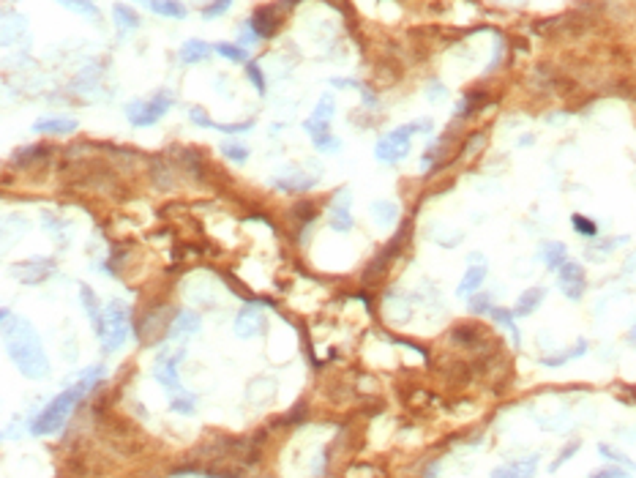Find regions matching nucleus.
<instances>
[{"label": "nucleus", "mask_w": 636, "mask_h": 478, "mask_svg": "<svg viewBox=\"0 0 636 478\" xmlns=\"http://www.w3.org/2000/svg\"><path fill=\"white\" fill-rule=\"evenodd\" d=\"M350 191H339L331 202V211H328V224L331 230L336 232H350L352 230V214H350Z\"/></svg>", "instance_id": "obj_10"}, {"label": "nucleus", "mask_w": 636, "mask_h": 478, "mask_svg": "<svg viewBox=\"0 0 636 478\" xmlns=\"http://www.w3.org/2000/svg\"><path fill=\"white\" fill-rule=\"evenodd\" d=\"M333 96H322L317 104V110H315V115L303 124V128L312 134V140L317 137V134H325L328 131V124H331V118H333Z\"/></svg>", "instance_id": "obj_12"}, {"label": "nucleus", "mask_w": 636, "mask_h": 478, "mask_svg": "<svg viewBox=\"0 0 636 478\" xmlns=\"http://www.w3.org/2000/svg\"><path fill=\"white\" fill-rule=\"evenodd\" d=\"M536 470H538V456H527V459H516V462L494 468L492 478H533Z\"/></svg>", "instance_id": "obj_13"}, {"label": "nucleus", "mask_w": 636, "mask_h": 478, "mask_svg": "<svg viewBox=\"0 0 636 478\" xmlns=\"http://www.w3.org/2000/svg\"><path fill=\"white\" fill-rule=\"evenodd\" d=\"M590 478H628V470H620V468H604V470H596Z\"/></svg>", "instance_id": "obj_37"}, {"label": "nucleus", "mask_w": 636, "mask_h": 478, "mask_svg": "<svg viewBox=\"0 0 636 478\" xmlns=\"http://www.w3.org/2000/svg\"><path fill=\"white\" fill-rule=\"evenodd\" d=\"M429 98H432V101H440V98H446V88H443L440 82L429 85Z\"/></svg>", "instance_id": "obj_40"}, {"label": "nucleus", "mask_w": 636, "mask_h": 478, "mask_svg": "<svg viewBox=\"0 0 636 478\" xmlns=\"http://www.w3.org/2000/svg\"><path fill=\"white\" fill-rule=\"evenodd\" d=\"M222 154L229 161H235V164H243V161L249 159V148H246V145H241V142H224Z\"/></svg>", "instance_id": "obj_29"}, {"label": "nucleus", "mask_w": 636, "mask_h": 478, "mask_svg": "<svg viewBox=\"0 0 636 478\" xmlns=\"http://www.w3.org/2000/svg\"><path fill=\"white\" fill-rule=\"evenodd\" d=\"M252 28H255L257 36L271 38V36L276 33V28H279V17H276V11H273V8H268V6L257 8L255 17H252Z\"/></svg>", "instance_id": "obj_15"}, {"label": "nucleus", "mask_w": 636, "mask_h": 478, "mask_svg": "<svg viewBox=\"0 0 636 478\" xmlns=\"http://www.w3.org/2000/svg\"><path fill=\"white\" fill-rule=\"evenodd\" d=\"M262 331H265V315H262V309L257 304L243 306L238 312V318H235V334L241 339H252V336L262 334Z\"/></svg>", "instance_id": "obj_9"}, {"label": "nucleus", "mask_w": 636, "mask_h": 478, "mask_svg": "<svg viewBox=\"0 0 636 478\" xmlns=\"http://www.w3.org/2000/svg\"><path fill=\"white\" fill-rule=\"evenodd\" d=\"M372 216L377 219L380 227H393L399 219V205L393 200H377V202H372Z\"/></svg>", "instance_id": "obj_21"}, {"label": "nucleus", "mask_w": 636, "mask_h": 478, "mask_svg": "<svg viewBox=\"0 0 636 478\" xmlns=\"http://www.w3.org/2000/svg\"><path fill=\"white\" fill-rule=\"evenodd\" d=\"M213 50H216L219 55H224L227 61H235V64H246V61H249V52H246L243 47H235V44H227V41L213 44Z\"/></svg>", "instance_id": "obj_27"}, {"label": "nucleus", "mask_w": 636, "mask_h": 478, "mask_svg": "<svg viewBox=\"0 0 636 478\" xmlns=\"http://www.w3.org/2000/svg\"><path fill=\"white\" fill-rule=\"evenodd\" d=\"M213 52V47L211 44H205V41H199V38H189L183 47H181V61L183 64H202V61H208V55Z\"/></svg>", "instance_id": "obj_20"}, {"label": "nucleus", "mask_w": 636, "mask_h": 478, "mask_svg": "<svg viewBox=\"0 0 636 478\" xmlns=\"http://www.w3.org/2000/svg\"><path fill=\"white\" fill-rule=\"evenodd\" d=\"M98 342H101V350L104 352H115L123 348V342L131 334V309L123 301H109L104 306V318H101V325H98Z\"/></svg>", "instance_id": "obj_3"}, {"label": "nucleus", "mask_w": 636, "mask_h": 478, "mask_svg": "<svg viewBox=\"0 0 636 478\" xmlns=\"http://www.w3.org/2000/svg\"><path fill=\"white\" fill-rule=\"evenodd\" d=\"M483 279H486V262H483V255H470V268H467V274L462 276V282L456 287V295L467 298V295L478 292L480 285H483Z\"/></svg>", "instance_id": "obj_11"}, {"label": "nucleus", "mask_w": 636, "mask_h": 478, "mask_svg": "<svg viewBox=\"0 0 636 478\" xmlns=\"http://www.w3.org/2000/svg\"><path fill=\"white\" fill-rule=\"evenodd\" d=\"M186 352L178 350L175 355H169V352H161L159 361H156V366H153V378L167 388V391H172L175 396L178 394H183L181 391V380H178V361L183 358Z\"/></svg>", "instance_id": "obj_8"}, {"label": "nucleus", "mask_w": 636, "mask_h": 478, "mask_svg": "<svg viewBox=\"0 0 636 478\" xmlns=\"http://www.w3.org/2000/svg\"><path fill=\"white\" fill-rule=\"evenodd\" d=\"M584 352H587V342H584V339H579V342H576V348H573L571 352L541 358V364H546V366H560V364H566V361H571V358H579V355H584Z\"/></svg>", "instance_id": "obj_28"}, {"label": "nucleus", "mask_w": 636, "mask_h": 478, "mask_svg": "<svg viewBox=\"0 0 636 478\" xmlns=\"http://www.w3.org/2000/svg\"><path fill=\"white\" fill-rule=\"evenodd\" d=\"M169 408H172V410H178V413H191L194 399H172V402H169Z\"/></svg>", "instance_id": "obj_39"}, {"label": "nucleus", "mask_w": 636, "mask_h": 478, "mask_svg": "<svg viewBox=\"0 0 636 478\" xmlns=\"http://www.w3.org/2000/svg\"><path fill=\"white\" fill-rule=\"evenodd\" d=\"M189 118H191V124H197V126H202V128H213V121L205 115V110L202 107H191L189 110Z\"/></svg>", "instance_id": "obj_34"}, {"label": "nucleus", "mask_w": 636, "mask_h": 478, "mask_svg": "<svg viewBox=\"0 0 636 478\" xmlns=\"http://www.w3.org/2000/svg\"><path fill=\"white\" fill-rule=\"evenodd\" d=\"M252 126H255L252 121H243V124H213V128L227 131V134H243V131H249Z\"/></svg>", "instance_id": "obj_36"}, {"label": "nucleus", "mask_w": 636, "mask_h": 478, "mask_svg": "<svg viewBox=\"0 0 636 478\" xmlns=\"http://www.w3.org/2000/svg\"><path fill=\"white\" fill-rule=\"evenodd\" d=\"M199 325H202V320H199V315L197 312H191V309H186V312H181L178 318H175V322L169 325V336L175 339V336H189V334H197L199 331Z\"/></svg>", "instance_id": "obj_18"}, {"label": "nucleus", "mask_w": 636, "mask_h": 478, "mask_svg": "<svg viewBox=\"0 0 636 478\" xmlns=\"http://www.w3.org/2000/svg\"><path fill=\"white\" fill-rule=\"evenodd\" d=\"M571 224H573V230H576L579 235H584V238H596V232H598L596 222H593V219H587V216H582V214H573Z\"/></svg>", "instance_id": "obj_30"}, {"label": "nucleus", "mask_w": 636, "mask_h": 478, "mask_svg": "<svg viewBox=\"0 0 636 478\" xmlns=\"http://www.w3.org/2000/svg\"><path fill=\"white\" fill-rule=\"evenodd\" d=\"M101 375H104V369L101 366H91L85 375H82V380L77 382V385H71V388H66L63 394H58L41 413L36 415L31 421V432L36 435V438H44V435H52V432H58L61 426L66 424V418H68V413H71V408L93 388L96 382L101 380Z\"/></svg>", "instance_id": "obj_2"}, {"label": "nucleus", "mask_w": 636, "mask_h": 478, "mask_svg": "<svg viewBox=\"0 0 636 478\" xmlns=\"http://www.w3.org/2000/svg\"><path fill=\"white\" fill-rule=\"evenodd\" d=\"M598 451H601V454H604V456H609V459H612V462H617V465H626V468H631V470H634V468H636V465H634V462H631V459H628V456H623V454H620V451H614V448H609V446H598Z\"/></svg>", "instance_id": "obj_32"}, {"label": "nucleus", "mask_w": 636, "mask_h": 478, "mask_svg": "<svg viewBox=\"0 0 636 478\" xmlns=\"http://www.w3.org/2000/svg\"><path fill=\"white\" fill-rule=\"evenodd\" d=\"M112 17H115V28H118L121 33H131V31H137V28H139V17H137V11H134L131 6L115 3Z\"/></svg>", "instance_id": "obj_22"}, {"label": "nucleus", "mask_w": 636, "mask_h": 478, "mask_svg": "<svg viewBox=\"0 0 636 478\" xmlns=\"http://www.w3.org/2000/svg\"><path fill=\"white\" fill-rule=\"evenodd\" d=\"M55 268H58V265H55L52 257H31V260L17 262V265L11 268V276L20 279L22 285L36 287V285H41V282H47V279L55 274Z\"/></svg>", "instance_id": "obj_6"}, {"label": "nucleus", "mask_w": 636, "mask_h": 478, "mask_svg": "<svg viewBox=\"0 0 636 478\" xmlns=\"http://www.w3.org/2000/svg\"><path fill=\"white\" fill-rule=\"evenodd\" d=\"M566 255H568V252H566V244L549 241V244H543V246H541L543 262H546V268H552V271H560V265L568 260Z\"/></svg>", "instance_id": "obj_24"}, {"label": "nucleus", "mask_w": 636, "mask_h": 478, "mask_svg": "<svg viewBox=\"0 0 636 478\" xmlns=\"http://www.w3.org/2000/svg\"><path fill=\"white\" fill-rule=\"evenodd\" d=\"M560 279H557V285H560V290H563V295H568L571 301H579L582 295H584V287H587V279H584V268L576 262V260H566L563 265H560Z\"/></svg>", "instance_id": "obj_7"}, {"label": "nucleus", "mask_w": 636, "mask_h": 478, "mask_svg": "<svg viewBox=\"0 0 636 478\" xmlns=\"http://www.w3.org/2000/svg\"><path fill=\"white\" fill-rule=\"evenodd\" d=\"M489 315H492V318L497 320V322H500V325L508 331L510 339H513V345L519 348V345H522V336H519V328H516V322H513V318H516V315H513V312H506V309H500V306H497V309H492Z\"/></svg>", "instance_id": "obj_26"}, {"label": "nucleus", "mask_w": 636, "mask_h": 478, "mask_svg": "<svg viewBox=\"0 0 636 478\" xmlns=\"http://www.w3.org/2000/svg\"><path fill=\"white\" fill-rule=\"evenodd\" d=\"M315 184H317V178H306L303 172H289V175H279V178L271 181V186H276L282 191H306L312 189Z\"/></svg>", "instance_id": "obj_19"}, {"label": "nucleus", "mask_w": 636, "mask_h": 478, "mask_svg": "<svg viewBox=\"0 0 636 478\" xmlns=\"http://www.w3.org/2000/svg\"><path fill=\"white\" fill-rule=\"evenodd\" d=\"M80 298H82V306H85L88 318H91V322H93V328L98 331V325H101V318H104V306L98 304L96 292H93V290H91L88 285L80 287Z\"/></svg>", "instance_id": "obj_23"}, {"label": "nucleus", "mask_w": 636, "mask_h": 478, "mask_svg": "<svg viewBox=\"0 0 636 478\" xmlns=\"http://www.w3.org/2000/svg\"><path fill=\"white\" fill-rule=\"evenodd\" d=\"M229 6H232V0H216V3H211V6H208V8L202 11V17H205V20L222 17V14L227 11V8H229Z\"/></svg>", "instance_id": "obj_33"}, {"label": "nucleus", "mask_w": 636, "mask_h": 478, "mask_svg": "<svg viewBox=\"0 0 636 478\" xmlns=\"http://www.w3.org/2000/svg\"><path fill=\"white\" fill-rule=\"evenodd\" d=\"M77 121L74 118H38L36 124H33V131H38V134H71V131H77Z\"/></svg>", "instance_id": "obj_16"}, {"label": "nucleus", "mask_w": 636, "mask_h": 478, "mask_svg": "<svg viewBox=\"0 0 636 478\" xmlns=\"http://www.w3.org/2000/svg\"><path fill=\"white\" fill-rule=\"evenodd\" d=\"M3 345L6 355L17 364V369L28 380H41L50 375V358L41 348V339L28 320L3 309Z\"/></svg>", "instance_id": "obj_1"}, {"label": "nucleus", "mask_w": 636, "mask_h": 478, "mask_svg": "<svg viewBox=\"0 0 636 478\" xmlns=\"http://www.w3.org/2000/svg\"><path fill=\"white\" fill-rule=\"evenodd\" d=\"M543 298H546V287H530V290H524V292L519 295V301H516L513 315H516V318H530V315L541 306Z\"/></svg>", "instance_id": "obj_14"}, {"label": "nucleus", "mask_w": 636, "mask_h": 478, "mask_svg": "<svg viewBox=\"0 0 636 478\" xmlns=\"http://www.w3.org/2000/svg\"><path fill=\"white\" fill-rule=\"evenodd\" d=\"M142 6H148L153 14L169 17V20H186V14H189L183 0H142Z\"/></svg>", "instance_id": "obj_17"}, {"label": "nucleus", "mask_w": 636, "mask_h": 478, "mask_svg": "<svg viewBox=\"0 0 636 478\" xmlns=\"http://www.w3.org/2000/svg\"><path fill=\"white\" fill-rule=\"evenodd\" d=\"M470 312H476V315L492 312V306H489V298H473V301H470Z\"/></svg>", "instance_id": "obj_38"}, {"label": "nucleus", "mask_w": 636, "mask_h": 478, "mask_svg": "<svg viewBox=\"0 0 636 478\" xmlns=\"http://www.w3.org/2000/svg\"><path fill=\"white\" fill-rule=\"evenodd\" d=\"M172 101H175V98H172L169 91H159L151 101H131L126 107V115H128V121H131V126H137V128L153 126L161 115L172 107Z\"/></svg>", "instance_id": "obj_5"}, {"label": "nucleus", "mask_w": 636, "mask_h": 478, "mask_svg": "<svg viewBox=\"0 0 636 478\" xmlns=\"http://www.w3.org/2000/svg\"><path fill=\"white\" fill-rule=\"evenodd\" d=\"M418 128H429V124H426V121H421V124H407V126L393 128V131H388L385 137H380V142H377V148H374L377 161H382V164H396V161L404 159V156L410 154V142H413V134Z\"/></svg>", "instance_id": "obj_4"}, {"label": "nucleus", "mask_w": 636, "mask_h": 478, "mask_svg": "<svg viewBox=\"0 0 636 478\" xmlns=\"http://www.w3.org/2000/svg\"><path fill=\"white\" fill-rule=\"evenodd\" d=\"M579 446H582V443H579V440H573V443H568V446H566V448H563V451H560V456H557V459H554V462H552V468H549V470H552V473H554V470H560V468H563V465H566V462H568V459H571L573 454H576V451H579Z\"/></svg>", "instance_id": "obj_31"}, {"label": "nucleus", "mask_w": 636, "mask_h": 478, "mask_svg": "<svg viewBox=\"0 0 636 478\" xmlns=\"http://www.w3.org/2000/svg\"><path fill=\"white\" fill-rule=\"evenodd\" d=\"M55 3H61L63 8H68V11H74V14H80V17H88V20H98V8H96L93 0H55Z\"/></svg>", "instance_id": "obj_25"}, {"label": "nucleus", "mask_w": 636, "mask_h": 478, "mask_svg": "<svg viewBox=\"0 0 636 478\" xmlns=\"http://www.w3.org/2000/svg\"><path fill=\"white\" fill-rule=\"evenodd\" d=\"M246 74H249V80L255 82L257 94L265 96V77H262V71H259V68H257L255 64H249V66H246Z\"/></svg>", "instance_id": "obj_35"}]
</instances>
